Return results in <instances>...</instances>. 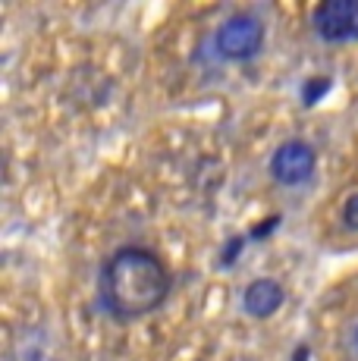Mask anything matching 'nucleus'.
<instances>
[{"instance_id":"f257e3e1","label":"nucleus","mask_w":358,"mask_h":361,"mask_svg":"<svg viewBox=\"0 0 358 361\" xmlns=\"http://www.w3.org/2000/svg\"><path fill=\"white\" fill-rule=\"evenodd\" d=\"M170 295V270L154 252L126 245L101 267L98 302L113 321H139Z\"/></svg>"},{"instance_id":"f03ea898","label":"nucleus","mask_w":358,"mask_h":361,"mask_svg":"<svg viewBox=\"0 0 358 361\" xmlns=\"http://www.w3.org/2000/svg\"><path fill=\"white\" fill-rule=\"evenodd\" d=\"M264 44V25L249 13L230 16L214 35V47L223 60H252Z\"/></svg>"},{"instance_id":"7ed1b4c3","label":"nucleus","mask_w":358,"mask_h":361,"mask_svg":"<svg viewBox=\"0 0 358 361\" xmlns=\"http://www.w3.org/2000/svg\"><path fill=\"white\" fill-rule=\"evenodd\" d=\"M311 25L327 44L358 41V0H323L314 6Z\"/></svg>"},{"instance_id":"20e7f679","label":"nucleus","mask_w":358,"mask_h":361,"mask_svg":"<svg viewBox=\"0 0 358 361\" xmlns=\"http://www.w3.org/2000/svg\"><path fill=\"white\" fill-rule=\"evenodd\" d=\"M314 166H318V154H314V148L308 142L292 138V142H283L277 151H273L271 176L277 179L280 185H299V183H305V179L311 176Z\"/></svg>"},{"instance_id":"39448f33","label":"nucleus","mask_w":358,"mask_h":361,"mask_svg":"<svg viewBox=\"0 0 358 361\" xmlns=\"http://www.w3.org/2000/svg\"><path fill=\"white\" fill-rule=\"evenodd\" d=\"M283 286H280L277 280H254L245 286V293H242V308H245V314H252V317H271V314H277L280 311V305H283Z\"/></svg>"},{"instance_id":"423d86ee","label":"nucleus","mask_w":358,"mask_h":361,"mask_svg":"<svg viewBox=\"0 0 358 361\" xmlns=\"http://www.w3.org/2000/svg\"><path fill=\"white\" fill-rule=\"evenodd\" d=\"M342 224H346L349 230H358V195H352L342 204Z\"/></svg>"},{"instance_id":"0eeeda50","label":"nucleus","mask_w":358,"mask_h":361,"mask_svg":"<svg viewBox=\"0 0 358 361\" xmlns=\"http://www.w3.org/2000/svg\"><path fill=\"white\" fill-rule=\"evenodd\" d=\"M327 88H330V79H314V82H308V85H305V104H314V101H318V94L327 92Z\"/></svg>"},{"instance_id":"6e6552de","label":"nucleus","mask_w":358,"mask_h":361,"mask_svg":"<svg viewBox=\"0 0 358 361\" xmlns=\"http://www.w3.org/2000/svg\"><path fill=\"white\" fill-rule=\"evenodd\" d=\"M355 343H358V330H355Z\"/></svg>"}]
</instances>
